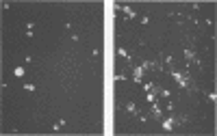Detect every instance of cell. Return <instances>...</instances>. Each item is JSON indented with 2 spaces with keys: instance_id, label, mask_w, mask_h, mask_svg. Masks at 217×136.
Listing matches in <instances>:
<instances>
[{
  "instance_id": "4",
  "label": "cell",
  "mask_w": 217,
  "mask_h": 136,
  "mask_svg": "<svg viewBox=\"0 0 217 136\" xmlns=\"http://www.w3.org/2000/svg\"><path fill=\"white\" fill-rule=\"evenodd\" d=\"M161 125H163V130H165V132H174V128L178 125V123H176V117H165V115H163Z\"/></svg>"
},
{
  "instance_id": "8",
  "label": "cell",
  "mask_w": 217,
  "mask_h": 136,
  "mask_svg": "<svg viewBox=\"0 0 217 136\" xmlns=\"http://www.w3.org/2000/svg\"><path fill=\"white\" fill-rule=\"evenodd\" d=\"M156 99H159V93H145V102H150V104H156Z\"/></svg>"
},
{
  "instance_id": "1",
  "label": "cell",
  "mask_w": 217,
  "mask_h": 136,
  "mask_svg": "<svg viewBox=\"0 0 217 136\" xmlns=\"http://www.w3.org/2000/svg\"><path fill=\"white\" fill-rule=\"evenodd\" d=\"M172 78L176 80V84L180 87V89L185 91H193V82H191V78H189V74H185V71H172Z\"/></svg>"
},
{
  "instance_id": "17",
  "label": "cell",
  "mask_w": 217,
  "mask_h": 136,
  "mask_svg": "<svg viewBox=\"0 0 217 136\" xmlns=\"http://www.w3.org/2000/svg\"><path fill=\"white\" fill-rule=\"evenodd\" d=\"M122 80H126V76L124 74H115V82H122Z\"/></svg>"
},
{
  "instance_id": "5",
  "label": "cell",
  "mask_w": 217,
  "mask_h": 136,
  "mask_svg": "<svg viewBox=\"0 0 217 136\" xmlns=\"http://www.w3.org/2000/svg\"><path fill=\"white\" fill-rule=\"evenodd\" d=\"M143 67L141 65H132V80L137 82V84H143Z\"/></svg>"
},
{
  "instance_id": "6",
  "label": "cell",
  "mask_w": 217,
  "mask_h": 136,
  "mask_svg": "<svg viewBox=\"0 0 217 136\" xmlns=\"http://www.w3.org/2000/svg\"><path fill=\"white\" fill-rule=\"evenodd\" d=\"M150 115H152L154 119L161 121V119H163V110H161V106H159V104H152V112H150Z\"/></svg>"
},
{
  "instance_id": "11",
  "label": "cell",
  "mask_w": 217,
  "mask_h": 136,
  "mask_svg": "<svg viewBox=\"0 0 217 136\" xmlns=\"http://www.w3.org/2000/svg\"><path fill=\"white\" fill-rule=\"evenodd\" d=\"M126 110H128L130 115H139V110H137V106H135L132 102H128V104H126Z\"/></svg>"
},
{
  "instance_id": "10",
  "label": "cell",
  "mask_w": 217,
  "mask_h": 136,
  "mask_svg": "<svg viewBox=\"0 0 217 136\" xmlns=\"http://www.w3.org/2000/svg\"><path fill=\"white\" fill-rule=\"evenodd\" d=\"M24 74H26V69H24V67H13V76H15V78H22Z\"/></svg>"
},
{
  "instance_id": "2",
  "label": "cell",
  "mask_w": 217,
  "mask_h": 136,
  "mask_svg": "<svg viewBox=\"0 0 217 136\" xmlns=\"http://www.w3.org/2000/svg\"><path fill=\"white\" fill-rule=\"evenodd\" d=\"M185 61H187V63H189V65H195V67H198V69H200V67H202V61H200V58H198V56H195V52H193V50H191V48H187V50H185Z\"/></svg>"
},
{
  "instance_id": "7",
  "label": "cell",
  "mask_w": 217,
  "mask_h": 136,
  "mask_svg": "<svg viewBox=\"0 0 217 136\" xmlns=\"http://www.w3.org/2000/svg\"><path fill=\"white\" fill-rule=\"evenodd\" d=\"M122 13H124V17H126V20H132V17H137L135 9H130V7H122Z\"/></svg>"
},
{
  "instance_id": "14",
  "label": "cell",
  "mask_w": 217,
  "mask_h": 136,
  "mask_svg": "<svg viewBox=\"0 0 217 136\" xmlns=\"http://www.w3.org/2000/svg\"><path fill=\"white\" fill-rule=\"evenodd\" d=\"M159 97H163V99H170V97H172V93H170V89H161V91H159Z\"/></svg>"
},
{
  "instance_id": "9",
  "label": "cell",
  "mask_w": 217,
  "mask_h": 136,
  "mask_svg": "<svg viewBox=\"0 0 217 136\" xmlns=\"http://www.w3.org/2000/svg\"><path fill=\"white\" fill-rule=\"evenodd\" d=\"M117 56H120V58L130 61V54H128V50H126V48H117Z\"/></svg>"
},
{
  "instance_id": "12",
  "label": "cell",
  "mask_w": 217,
  "mask_h": 136,
  "mask_svg": "<svg viewBox=\"0 0 217 136\" xmlns=\"http://www.w3.org/2000/svg\"><path fill=\"white\" fill-rule=\"evenodd\" d=\"M165 67H167V71H174V58L172 56H165Z\"/></svg>"
},
{
  "instance_id": "13",
  "label": "cell",
  "mask_w": 217,
  "mask_h": 136,
  "mask_svg": "<svg viewBox=\"0 0 217 136\" xmlns=\"http://www.w3.org/2000/svg\"><path fill=\"white\" fill-rule=\"evenodd\" d=\"M33 28H35V22H28V28H26V39H33Z\"/></svg>"
},
{
  "instance_id": "15",
  "label": "cell",
  "mask_w": 217,
  "mask_h": 136,
  "mask_svg": "<svg viewBox=\"0 0 217 136\" xmlns=\"http://www.w3.org/2000/svg\"><path fill=\"white\" fill-rule=\"evenodd\" d=\"M24 89L28 91V93H33V91H35V84H33V82H26V84H24Z\"/></svg>"
},
{
  "instance_id": "3",
  "label": "cell",
  "mask_w": 217,
  "mask_h": 136,
  "mask_svg": "<svg viewBox=\"0 0 217 136\" xmlns=\"http://www.w3.org/2000/svg\"><path fill=\"white\" fill-rule=\"evenodd\" d=\"M141 67L145 71H163V65L159 61H141Z\"/></svg>"
},
{
  "instance_id": "18",
  "label": "cell",
  "mask_w": 217,
  "mask_h": 136,
  "mask_svg": "<svg viewBox=\"0 0 217 136\" xmlns=\"http://www.w3.org/2000/svg\"><path fill=\"white\" fill-rule=\"evenodd\" d=\"M63 125H65V121H63V119H61V121H59V123H57V125H54V132H57V130H61V128H63Z\"/></svg>"
},
{
  "instance_id": "16",
  "label": "cell",
  "mask_w": 217,
  "mask_h": 136,
  "mask_svg": "<svg viewBox=\"0 0 217 136\" xmlns=\"http://www.w3.org/2000/svg\"><path fill=\"white\" fill-rule=\"evenodd\" d=\"M206 95H209V99H211L213 104L217 102V93H215V91H211V93H206Z\"/></svg>"
}]
</instances>
